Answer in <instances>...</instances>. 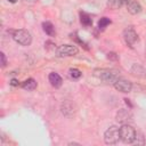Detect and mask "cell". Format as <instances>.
I'll return each mask as SVG.
<instances>
[{"instance_id": "6da1fadb", "label": "cell", "mask_w": 146, "mask_h": 146, "mask_svg": "<svg viewBox=\"0 0 146 146\" xmlns=\"http://www.w3.org/2000/svg\"><path fill=\"white\" fill-rule=\"evenodd\" d=\"M94 75L97 76L98 79L103 80L106 83H112L114 84V82L120 78L119 76V72L116 70H112V68H99V70H95Z\"/></svg>"}, {"instance_id": "7a4b0ae2", "label": "cell", "mask_w": 146, "mask_h": 146, "mask_svg": "<svg viewBox=\"0 0 146 146\" xmlns=\"http://www.w3.org/2000/svg\"><path fill=\"white\" fill-rule=\"evenodd\" d=\"M136 133H137V131L129 123H124L120 128V137H121V140L124 141V143H127V144L133 143V140L136 138Z\"/></svg>"}, {"instance_id": "3957f363", "label": "cell", "mask_w": 146, "mask_h": 146, "mask_svg": "<svg viewBox=\"0 0 146 146\" xmlns=\"http://www.w3.org/2000/svg\"><path fill=\"white\" fill-rule=\"evenodd\" d=\"M120 139V128H117L116 125H111L104 132V141L107 145H115L119 143Z\"/></svg>"}, {"instance_id": "277c9868", "label": "cell", "mask_w": 146, "mask_h": 146, "mask_svg": "<svg viewBox=\"0 0 146 146\" xmlns=\"http://www.w3.org/2000/svg\"><path fill=\"white\" fill-rule=\"evenodd\" d=\"M13 38L21 46H30L31 42H32V35H31V33L27 30H24V29H21V30L15 31L14 34H13Z\"/></svg>"}, {"instance_id": "5b68a950", "label": "cell", "mask_w": 146, "mask_h": 146, "mask_svg": "<svg viewBox=\"0 0 146 146\" xmlns=\"http://www.w3.org/2000/svg\"><path fill=\"white\" fill-rule=\"evenodd\" d=\"M78 52H79V49L74 44H62L56 49V56H58V57L74 56Z\"/></svg>"}, {"instance_id": "8992f818", "label": "cell", "mask_w": 146, "mask_h": 146, "mask_svg": "<svg viewBox=\"0 0 146 146\" xmlns=\"http://www.w3.org/2000/svg\"><path fill=\"white\" fill-rule=\"evenodd\" d=\"M123 39L125 41V43L129 46V47H133V44L138 41V34L137 32L135 31V29L132 26H129L127 27L124 31H123Z\"/></svg>"}, {"instance_id": "52a82bcc", "label": "cell", "mask_w": 146, "mask_h": 146, "mask_svg": "<svg viewBox=\"0 0 146 146\" xmlns=\"http://www.w3.org/2000/svg\"><path fill=\"white\" fill-rule=\"evenodd\" d=\"M113 86H114V88H115L116 90H119V91H121V92H124V94L130 92L131 89H132V83H131L129 80L124 79V78H119V79L114 82Z\"/></svg>"}, {"instance_id": "ba28073f", "label": "cell", "mask_w": 146, "mask_h": 146, "mask_svg": "<svg viewBox=\"0 0 146 146\" xmlns=\"http://www.w3.org/2000/svg\"><path fill=\"white\" fill-rule=\"evenodd\" d=\"M133 120V114L131 113L130 110H127V108H121L117 111L116 113V121L124 124V123H129Z\"/></svg>"}, {"instance_id": "9c48e42d", "label": "cell", "mask_w": 146, "mask_h": 146, "mask_svg": "<svg viewBox=\"0 0 146 146\" xmlns=\"http://www.w3.org/2000/svg\"><path fill=\"white\" fill-rule=\"evenodd\" d=\"M60 111H62V113H63L65 116L71 117V116L74 115L76 108H75L74 103H72V102H70V100H65V102H63L62 105H60Z\"/></svg>"}, {"instance_id": "30bf717a", "label": "cell", "mask_w": 146, "mask_h": 146, "mask_svg": "<svg viewBox=\"0 0 146 146\" xmlns=\"http://www.w3.org/2000/svg\"><path fill=\"white\" fill-rule=\"evenodd\" d=\"M141 6H140V3L138 2V1H136V0H129L128 2H127V10L131 14V15H137V14H139L140 11H141Z\"/></svg>"}, {"instance_id": "8fae6325", "label": "cell", "mask_w": 146, "mask_h": 146, "mask_svg": "<svg viewBox=\"0 0 146 146\" xmlns=\"http://www.w3.org/2000/svg\"><path fill=\"white\" fill-rule=\"evenodd\" d=\"M130 72L132 75H135L137 78H145L146 76V70L140 64H132Z\"/></svg>"}, {"instance_id": "7c38bea8", "label": "cell", "mask_w": 146, "mask_h": 146, "mask_svg": "<svg viewBox=\"0 0 146 146\" xmlns=\"http://www.w3.org/2000/svg\"><path fill=\"white\" fill-rule=\"evenodd\" d=\"M49 82H50V84L52 87L59 88L62 86V83H63V80H62V78H60V75L58 73L52 72V73L49 74Z\"/></svg>"}, {"instance_id": "4fadbf2b", "label": "cell", "mask_w": 146, "mask_h": 146, "mask_svg": "<svg viewBox=\"0 0 146 146\" xmlns=\"http://www.w3.org/2000/svg\"><path fill=\"white\" fill-rule=\"evenodd\" d=\"M22 88L27 90V91H32L36 88V81L32 78H29L27 80H25L23 83H22Z\"/></svg>"}, {"instance_id": "5bb4252c", "label": "cell", "mask_w": 146, "mask_h": 146, "mask_svg": "<svg viewBox=\"0 0 146 146\" xmlns=\"http://www.w3.org/2000/svg\"><path fill=\"white\" fill-rule=\"evenodd\" d=\"M129 0H108L107 1V6L113 8V9H116V8H120L122 7L123 5H127Z\"/></svg>"}, {"instance_id": "9a60e30c", "label": "cell", "mask_w": 146, "mask_h": 146, "mask_svg": "<svg viewBox=\"0 0 146 146\" xmlns=\"http://www.w3.org/2000/svg\"><path fill=\"white\" fill-rule=\"evenodd\" d=\"M42 29L48 35H55V27L50 22H43L42 23Z\"/></svg>"}, {"instance_id": "2e32d148", "label": "cell", "mask_w": 146, "mask_h": 146, "mask_svg": "<svg viewBox=\"0 0 146 146\" xmlns=\"http://www.w3.org/2000/svg\"><path fill=\"white\" fill-rule=\"evenodd\" d=\"M80 22L83 24V25H86V26H89V25H91V18H90V16L88 15V14H86V13H80Z\"/></svg>"}, {"instance_id": "e0dca14e", "label": "cell", "mask_w": 146, "mask_h": 146, "mask_svg": "<svg viewBox=\"0 0 146 146\" xmlns=\"http://www.w3.org/2000/svg\"><path fill=\"white\" fill-rule=\"evenodd\" d=\"M111 24V19L110 18H107V17H102L99 21H98V27H99V30H104L107 25H110Z\"/></svg>"}, {"instance_id": "ac0fdd59", "label": "cell", "mask_w": 146, "mask_h": 146, "mask_svg": "<svg viewBox=\"0 0 146 146\" xmlns=\"http://www.w3.org/2000/svg\"><path fill=\"white\" fill-rule=\"evenodd\" d=\"M133 144H136V145H144V144H145V138H144V136H143L141 133L137 132V133H136V138H135V140H133Z\"/></svg>"}, {"instance_id": "d6986e66", "label": "cell", "mask_w": 146, "mask_h": 146, "mask_svg": "<svg viewBox=\"0 0 146 146\" xmlns=\"http://www.w3.org/2000/svg\"><path fill=\"white\" fill-rule=\"evenodd\" d=\"M70 75H71V78H73V79H79V78H81L82 73H81V71L78 70V68H71V70H70Z\"/></svg>"}, {"instance_id": "ffe728a7", "label": "cell", "mask_w": 146, "mask_h": 146, "mask_svg": "<svg viewBox=\"0 0 146 146\" xmlns=\"http://www.w3.org/2000/svg\"><path fill=\"white\" fill-rule=\"evenodd\" d=\"M0 57H1V66L5 67L7 65V60H6V56L3 52H0Z\"/></svg>"}, {"instance_id": "44dd1931", "label": "cell", "mask_w": 146, "mask_h": 146, "mask_svg": "<svg viewBox=\"0 0 146 146\" xmlns=\"http://www.w3.org/2000/svg\"><path fill=\"white\" fill-rule=\"evenodd\" d=\"M107 58H111V59H117V56H116V54H114V52H110L108 56H107Z\"/></svg>"}, {"instance_id": "7402d4cb", "label": "cell", "mask_w": 146, "mask_h": 146, "mask_svg": "<svg viewBox=\"0 0 146 146\" xmlns=\"http://www.w3.org/2000/svg\"><path fill=\"white\" fill-rule=\"evenodd\" d=\"M10 84H11V86H14V87H17V86L19 84V82H18V80H16V79H13V80L10 81Z\"/></svg>"}, {"instance_id": "603a6c76", "label": "cell", "mask_w": 146, "mask_h": 146, "mask_svg": "<svg viewBox=\"0 0 146 146\" xmlns=\"http://www.w3.org/2000/svg\"><path fill=\"white\" fill-rule=\"evenodd\" d=\"M8 1H9V2H11V3H15L17 0H8Z\"/></svg>"}]
</instances>
